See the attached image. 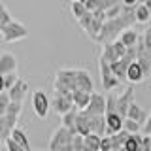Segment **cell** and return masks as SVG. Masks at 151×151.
I'll return each instance as SVG.
<instances>
[{
    "mask_svg": "<svg viewBox=\"0 0 151 151\" xmlns=\"http://www.w3.org/2000/svg\"><path fill=\"white\" fill-rule=\"evenodd\" d=\"M100 151H111V134H104V136H102Z\"/></svg>",
    "mask_w": 151,
    "mask_h": 151,
    "instance_id": "74e56055",
    "label": "cell"
},
{
    "mask_svg": "<svg viewBox=\"0 0 151 151\" xmlns=\"http://www.w3.org/2000/svg\"><path fill=\"white\" fill-rule=\"evenodd\" d=\"M9 96H12V100H25V96H27V93H28V83L27 81H23L21 78L15 81V85H13L12 89H9Z\"/></svg>",
    "mask_w": 151,
    "mask_h": 151,
    "instance_id": "9a60e30c",
    "label": "cell"
},
{
    "mask_svg": "<svg viewBox=\"0 0 151 151\" xmlns=\"http://www.w3.org/2000/svg\"><path fill=\"white\" fill-rule=\"evenodd\" d=\"M142 132H144V134H151V113L147 115V121L144 123V129H142Z\"/></svg>",
    "mask_w": 151,
    "mask_h": 151,
    "instance_id": "60d3db41",
    "label": "cell"
},
{
    "mask_svg": "<svg viewBox=\"0 0 151 151\" xmlns=\"http://www.w3.org/2000/svg\"><path fill=\"white\" fill-rule=\"evenodd\" d=\"M142 140H144V134H140V132H130V136L125 142V149L127 151H140L142 149Z\"/></svg>",
    "mask_w": 151,
    "mask_h": 151,
    "instance_id": "ffe728a7",
    "label": "cell"
},
{
    "mask_svg": "<svg viewBox=\"0 0 151 151\" xmlns=\"http://www.w3.org/2000/svg\"><path fill=\"white\" fill-rule=\"evenodd\" d=\"M91 127L93 132L96 134H108V123H106V113H98V115H91Z\"/></svg>",
    "mask_w": 151,
    "mask_h": 151,
    "instance_id": "2e32d148",
    "label": "cell"
},
{
    "mask_svg": "<svg viewBox=\"0 0 151 151\" xmlns=\"http://www.w3.org/2000/svg\"><path fill=\"white\" fill-rule=\"evenodd\" d=\"M93 19H94V15H93V12H87V13H85L83 17H79V19H78V23H79V27H81L83 30L87 32L89 28H91V23H93Z\"/></svg>",
    "mask_w": 151,
    "mask_h": 151,
    "instance_id": "d6a6232c",
    "label": "cell"
},
{
    "mask_svg": "<svg viewBox=\"0 0 151 151\" xmlns=\"http://www.w3.org/2000/svg\"><path fill=\"white\" fill-rule=\"evenodd\" d=\"M108 111H117V96L111 93L106 96V113Z\"/></svg>",
    "mask_w": 151,
    "mask_h": 151,
    "instance_id": "8d00e7d4",
    "label": "cell"
},
{
    "mask_svg": "<svg viewBox=\"0 0 151 151\" xmlns=\"http://www.w3.org/2000/svg\"><path fill=\"white\" fill-rule=\"evenodd\" d=\"M119 38L123 40V44H125L127 47H134L136 45V42H138V38H140V34L134 30V28H125V30L119 34Z\"/></svg>",
    "mask_w": 151,
    "mask_h": 151,
    "instance_id": "44dd1931",
    "label": "cell"
},
{
    "mask_svg": "<svg viewBox=\"0 0 151 151\" xmlns=\"http://www.w3.org/2000/svg\"><path fill=\"white\" fill-rule=\"evenodd\" d=\"M127 117H132V119H136V121H140L142 125H144L145 121H147V113H145L142 108L138 106L136 102H132L130 106H129V111H127Z\"/></svg>",
    "mask_w": 151,
    "mask_h": 151,
    "instance_id": "7402d4cb",
    "label": "cell"
},
{
    "mask_svg": "<svg viewBox=\"0 0 151 151\" xmlns=\"http://www.w3.org/2000/svg\"><path fill=\"white\" fill-rule=\"evenodd\" d=\"M100 57H102V59H106V60H110V63H113V60L119 59L117 53H115V49H113V44H111V42L102 44V53H100Z\"/></svg>",
    "mask_w": 151,
    "mask_h": 151,
    "instance_id": "4316f807",
    "label": "cell"
},
{
    "mask_svg": "<svg viewBox=\"0 0 151 151\" xmlns=\"http://www.w3.org/2000/svg\"><path fill=\"white\" fill-rule=\"evenodd\" d=\"M55 91L74 94L78 89V81H76V68H60L55 76Z\"/></svg>",
    "mask_w": 151,
    "mask_h": 151,
    "instance_id": "3957f363",
    "label": "cell"
},
{
    "mask_svg": "<svg viewBox=\"0 0 151 151\" xmlns=\"http://www.w3.org/2000/svg\"><path fill=\"white\" fill-rule=\"evenodd\" d=\"M9 102H12V96H9V93L6 91V89H2V91H0V115H2V113H6Z\"/></svg>",
    "mask_w": 151,
    "mask_h": 151,
    "instance_id": "1f68e13d",
    "label": "cell"
},
{
    "mask_svg": "<svg viewBox=\"0 0 151 151\" xmlns=\"http://www.w3.org/2000/svg\"><path fill=\"white\" fill-rule=\"evenodd\" d=\"M123 129H127L129 132H140L144 129V125H142L140 121L132 119V117H125V127H123Z\"/></svg>",
    "mask_w": 151,
    "mask_h": 151,
    "instance_id": "4dcf8cb0",
    "label": "cell"
},
{
    "mask_svg": "<svg viewBox=\"0 0 151 151\" xmlns=\"http://www.w3.org/2000/svg\"><path fill=\"white\" fill-rule=\"evenodd\" d=\"M17 121L19 115H13V113H2L0 115V142L12 136V130L17 127Z\"/></svg>",
    "mask_w": 151,
    "mask_h": 151,
    "instance_id": "52a82bcc",
    "label": "cell"
},
{
    "mask_svg": "<svg viewBox=\"0 0 151 151\" xmlns=\"http://www.w3.org/2000/svg\"><path fill=\"white\" fill-rule=\"evenodd\" d=\"M144 4H145V6H147V8L151 9V0H145V2H144Z\"/></svg>",
    "mask_w": 151,
    "mask_h": 151,
    "instance_id": "ee69618b",
    "label": "cell"
},
{
    "mask_svg": "<svg viewBox=\"0 0 151 151\" xmlns=\"http://www.w3.org/2000/svg\"><path fill=\"white\" fill-rule=\"evenodd\" d=\"M136 23V6H125L121 15L117 17H111V19H106L104 21V27L100 30V34L94 42L98 44H106V42H111L115 38H119V34L125 28L132 27Z\"/></svg>",
    "mask_w": 151,
    "mask_h": 151,
    "instance_id": "6da1fadb",
    "label": "cell"
},
{
    "mask_svg": "<svg viewBox=\"0 0 151 151\" xmlns=\"http://www.w3.org/2000/svg\"><path fill=\"white\" fill-rule=\"evenodd\" d=\"M149 140H151V134H144V140H142V149L144 151H149Z\"/></svg>",
    "mask_w": 151,
    "mask_h": 151,
    "instance_id": "b9f144b4",
    "label": "cell"
},
{
    "mask_svg": "<svg viewBox=\"0 0 151 151\" xmlns=\"http://www.w3.org/2000/svg\"><path fill=\"white\" fill-rule=\"evenodd\" d=\"M12 136H13V138H15L19 144L23 145V149H25V151H30V142H28V136H27V132L23 130V129L15 127V129L12 130Z\"/></svg>",
    "mask_w": 151,
    "mask_h": 151,
    "instance_id": "484cf974",
    "label": "cell"
},
{
    "mask_svg": "<svg viewBox=\"0 0 151 151\" xmlns=\"http://www.w3.org/2000/svg\"><path fill=\"white\" fill-rule=\"evenodd\" d=\"M149 19H151V9L145 4H136V23L145 25V23H149Z\"/></svg>",
    "mask_w": 151,
    "mask_h": 151,
    "instance_id": "603a6c76",
    "label": "cell"
},
{
    "mask_svg": "<svg viewBox=\"0 0 151 151\" xmlns=\"http://www.w3.org/2000/svg\"><path fill=\"white\" fill-rule=\"evenodd\" d=\"M76 81H78V89H83V91H89V93L94 91L93 79H91V76H89L87 70L76 68Z\"/></svg>",
    "mask_w": 151,
    "mask_h": 151,
    "instance_id": "4fadbf2b",
    "label": "cell"
},
{
    "mask_svg": "<svg viewBox=\"0 0 151 151\" xmlns=\"http://www.w3.org/2000/svg\"><path fill=\"white\" fill-rule=\"evenodd\" d=\"M2 151H25V149H23V145L13 136H9V138H6L2 142Z\"/></svg>",
    "mask_w": 151,
    "mask_h": 151,
    "instance_id": "f1b7e54d",
    "label": "cell"
},
{
    "mask_svg": "<svg viewBox=\"0 0 151 151\" xmlns=\"http://www.w3.org/2000/svg\"><path fill=\"white\" fill-rule=\"evenodd\" d=\"M100 142L102 136L96 134V132L85 134V151H100Z\"/></svg>",
    "mask_w": 151,
    "mask_h": 151,
    "instance_id": "d6986e66",
    "label": "cell"
},
{
    "mask_svg": "<svg viewBox=\"0 0 151 151\" xmlns=\"http://www.w3.org/2000/svg\"><path fill=\"white\" fill-rule=\"evenodd\" d=\"M100 81H102V87H104V91H113V89H117V87L121 85V79L117 78L115 74L108 76V78H102Z\"/></svg>",
    "mask_w": 151,
    "mask_h": 151,
    "instance_id": "83f0119b",
    "label": "cell"
},
{
    "mask_svg": "<svg viewBox=\"0 0 151 151\" xmlns=\"http://www.w3.org/2000/svg\"><path fill=\"white\" fill-rule=\"evenodd\" d=\"M15 70H17V59H15V55L8 53V51L0 55V76L9 74V72H15Z\"/></svg>",
    "mask_w": 151,
    "mask_h": 151,
    "instance_id": "7c38bea8",
    "label": "cell"
},
{
    "mask_svg": "<svg viewBox=\"0 0 151 151\" xmlns=\"http://www.w3.org/2000/svg\"><path fill=\"white\" fill-rule=\"evenodd\" d=\"M123 4H125V6H136L138 0H123Z\"/></svg>",
    "mask_w": 151,
    "mask_h": 151,
    "instance_id": "7bdbcfd3",
    "label": "cell"
},
{
    "mask_svg": "<svg viewBox=\"0 0 151 151\" xmlns=\"http://www.w3.org/2000/svg\"><path fill=\"white\" fill-rule=\"evenodd\" d=\"M129 136H130V132L127 129H123L119 132H113V134H111V151L125 149V142H127Z\"/></svg>",
    "mask_w": 151,
    "mask_h": 151,
    "instance_id": "ac0fdd59",
    "label": "cell"
},
{
    "mask_svg": "<svg viewBox=\"0 0 151 151\" xmlns=\"http://www.w3.org/2000/svg\"><path fill=\"white\" fill-rule=\"evenodd\" d=\"M76 129L78 132H81V134H89V132H93V127H91V115H89L85 110H79L78 111V119H76Z\"/></svg>",
    "mask_w": 151,
    "mask_h": 151,
    "instance_id": "5bb4252c",
    "label": "cell"
},
{
    "mask_svg": "<svg viewBox=\"0 0 151 151\" xmlns=\"http://www.w3.org/2000/svg\"><path fill=\"white\" fill-rule=\"evenodd\" d=\"M72 144H74V151H85V136L81 132H76Z\"/></svg>",
    "mask_w": 151,
    "mask_h": 151,
    "instance_id": "836d02e7",
    "label": "cell"
},
{
    "mask_svg": "<svg viewBox=\"0 0 151 151\" xmlns=\"http://www.w3.org/2000/svg\"><path fill=\"white\" fill-rule=\"evenodd\" d=\"M85 111L89 113V115H98V113H106V96L100 93H94L91 94V102H89V106L85 108Z\"/></svg>",
    "mask_w": 151,
    "mask_h": 151,
    "instance_id": "ba28073f",
    "label": "cell"
},
{
    "mask_svg": "<svg viewBox=\"0 0 151 151\" xmlns=\"http://www.w3.org/2000/svg\"><path fill=\"white\" fill-rule=\"evenodd\" d=\"M21 111H23V102L21 100H12L9 106H8V110H6V113H13V115H21Z\"/></svg>",
    "mask_w": 151,
    "mask_h": 151,
    "instance_id": "e575fe53",
    "label": "cell"
},
{
    "mask_svg": "<svg viewBox=\"0 0 151 151\" xmlns=\"http://www.w3.org/2000/svg\"><path fill=\"white\" fill-rule=\"evenodd\" d=\"M91 94L89 91H83V89H76L74 91V104L78 110H85V108L89 106V102H91Z\"/></svg>",
    "mask_w": 151,
    "mask_h": 151,
    "instance_id": "e0dca14e",
    "label": "cell"
},
{
    "mask_svg": "<svg viewBox=\"0 0 151 151\" xmlns=\"http://www.w3.org/2000/svg\"><path fill=\"white\" fill-rule=\"evenodd\" d=\"M121 2H123V0H100V8L108 9V8L115 6V4H121Z\"/></svg>",
    "mask_w": 151,
    "mask_h": 151,
    "instance_id": "ab89813d",
    "label": "cell"
},
{
    "mask_svg": "<svg viewBox=\"0 0 151 151\" xmlns=\"http://www.w3.org/2000/svg\"><path fill=\"white\" fill-rule=\"evenodd\" d=\"M17 70L15 72H9V74H4L2 76V89H6V91H9V89L15 85V81H17Z\"/></svg>",
    "mask_w": 151,
    "mask_h": 151,
    "instance_id": "f546056e",
    "label": "cell"
},
{
    "mask_svg": "<svg viewBox=\"0 0 151 151\" xmlns=\"http://www.w3.org/2000/svg\"><path fill=\"white\" fill-rule=\"evenodd\" d=\"M149 151H151V140H149Z\"/></svg>",
    "mask_w": 151,
    "mask_h": 151,
    "instance_id": "f6af8a7d",
    "label": "cell"
},
{
    "mask_svg": "<svg viewBox=\"0 0 151 151\" xmlns=\"http://www.w3.org/2000/svg\"><path fill=\"white\" fill-rule=\"evenodd\" d=\"M144 42H145V49L151 55V28H145L144 30Z\"/></svg>",
    "mask_w": 151,
    "mask_h": 151,
    "instance_id": "f35d334b",
    "label": "cell"
},
{
    "mask_svg": "<svg viewBox=\"0 0 151 151\" xmlns=\"http://www.w3.org/2000/svg\"><path fill=\"white\" fill-rule=\"evenodd\" d=\"M32 106H34L36 115L40 119H45L47 113H49V108H51V100L47 98V94L42 89H36L34 94H32Z\"/></svg>",
    "mask_w": 151,
    "mask_h": 151,
    "instance_id": "8992f818",
    "label": "cell"
},
{
    "mask_svg": "<svg viewBox=\"0 0 151 151\" xmlns=\"http://www.w3.org/2000/svg\"><path fill=\"white\" fill-rule=\"evenodd\" d=\"M78 111H79L78 108H72L70 111H66L64 115H63V125H66L70 130L74 132V134L78 132V129H76V119H78Z\"/></svg>",
    "mask_w": 151,
    "mask_h": 151,
    "instance_id": "cb8c5ba5",
    "label": "cell"
},
{
    "mask_svg": "<svg viewBox=\"0 0 151 151\" xmlns=\"http://www.w3.org/2000/svg\"><path fill=\"white\" fill-rule=\"evenodd\" d=\"M106 123H108V134L119 132L125 127V117L119 111H108L106 113Z\"/></svg>",
    "mask_w": 151,
    "mask_h": 151,
    "instance_id": "30bf717a",
    "label": "cell"
},
{
    "mask_svg": "<svg viewBox=\"0 0 151 151\" xmlns=\"http://www.w3.org/2000/svg\"><path fill=\"white\" fill-rule=\"evenodd\" d=\"M0 36H2V42H4V44H12V42H19V40H25V38H28V28L23 25L21 21L13 19L9 25L0 27Z\"/></svg>",
    "mask_w": 151,
    "mask_h": 151,
    "instance_id": "277c9868",
    "label": "cell"
},
{
    "mask_svg": "<svg viewBox=\"0 0 151 151\" xmlns=\"http://www.w3.org/2000/svg\"><path fill=\"white\" fill-rule=\"evenodd\" d=\"M144 79H147L145 78V72H144V68H142V64L138 63V59L134 60L130 66H129V74H127V81L132 83V85H136V83H142Z\"/></svg>",
    "mask_w": 151,
    "mask_h": 151,
    "instance_id": "8fae6325",
    "label": "cell"
},
{
    "mask_svg": "<svg viewBox=\"0 0 151 151\" xmlns=\"http://www.w3.org/2000/svg\"><path fill=\"white\" fill-rule=\"evenodd\" d=\"M72 108H76V104H74V94H66V93L55 91L53 100H51V110H53L57 115L63 117L64 113L70 111Z\"/></svg>",
    "mask_w": 151,
    "mask_h": 151,
    "instance_id": "5b68a950",
    "label": "cell"
},
{
    "mask_svg": "<svg viewBox=\"0 0 151 151\" xmlns=\"http://www.w3.org/2000/svg\"><path fill=\"white\" fill-rule=\"evenodd\" d=\"M132 102H134V89H132V83H130V87H127L125 91L117 96V111H119L123 117H127L129 106Z\"/></svg>",
    "mask_w": 151,
    "mask_h": 151,
    "instance_id": "9c48e42d",
    "label": "cell"
},
{
    "mask_svg": "<svg viewBox=\"0 0 151 151\" xmlns=\"http://www.w3.org/2000/svg\"><path fill=\"white\" fill-rule=\"evenodd\" d=\"M72 140H74V132L66 125H60L59 129L53 130L49 144H47V149L49 151H74Z\"/></svg>",
    "mask_w": 151,
    "mask_h": 151,
    "instance_id": "7a4b0ae2",
    "label": "cell"
},
{
    "mask_svg": "<svg viewBox=\"0 0 151 151\" xmlns=\"http://www.w3.org/2000/svg\"><path fill=\"white\" fill-rule=\"evenodd\" d=\"M70 12H72V15L76 19H79V17H83L85 13L89 12V8H87V4H85L83 0H72V4H70Z\"/></svg>",
    "mask_w": 151,
    "mask_h": 151,
    "instance_id": "d4e9b609",
    "label": "cell"
},
{
    "mask_svg": "<svg viewBox=\"0 0 151 151\" xmlns=\"http://www.w3.org/2000/svg\"><path fill=\"white\" fill-rule=\"evenodd\" d=\"M12 21H13V17L9 15L8 8L2 6V8H0V27H6V25H9Z\"/></svg>",
    "mask_w": 151,
    "mask_h": 151,
    "instance_id": "d590c367",
    "label": "cell"
}]
</instances>
